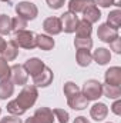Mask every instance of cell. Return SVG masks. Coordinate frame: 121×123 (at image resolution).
I'll use <instances>...</instances> for the list:
<instances>
[{"label":"cell","instance_id":"6da1fadb","mask_svg":"<svg viewBox=\"0 0 121 123\" xmlns=\"http://www.w3.org/2000/svg\"><path fill=\"white\" fill-rule=\"evenodd\" d=\"M38 97V90L34 85H24L22 92L19 93V96L16 97V102L20 105L22 109L27 110L34 106V103L37 102Z\"/></svg>","mask_w":121,"mask_h":123},{"label":"cell","instance_id":"7a4b0ae2","mask_svg":"<svg viewBox=\"0 0 121 123\" xmlns=\"http://www.w3.org/2000/svg\"><path fill=\"white\" fill-rule=\"evenodd\" d=\"M83 96L91 102V100H98L103 96V85L95 80V79H88L87 82H84L83 89H81Z\"/></svg>","mask_w":121,"mask_h":123},{"label":"cell","instance_id":"3957f363","mask_svg":"<svg viewBox=\"0 0 121 123\" xmlns=\"http://www.w3.org/2000/svg\"><path fill=\"white\" fill-rule=\"evenodd\" d=\"M19 47H23V49H27L31 50L36 47V33H33L31 30H19L14 31V39H13Z\"/></svg>","mask_w":121,"mask_h":123},{"label":"cell","instance_id":"277c9868","mask_svg":"<svg viewBox=\"0 0 121 123\" xmlns=\"http://www.w3.org/2000/svg\"><path fill=\"white\" fill-rule=\"evenodd\" d=\"M14 10H16L17 16L23 17L27 22L29 20H34L38 16V9L31 1H20V3H17L16 7H14Z\"/></svg>","mask_w":121,"mask_h":123},{"label":"cell","instance_id":"5b68a950","mask_svg":"<svg viewBox=\"0 0 121 123\" xmlns=\"http://www.w3.org/2000/svg\"><path fill=\"white\" fill-rule=\"evenodd\" d=\"M24 123H54V115L50 107H38L34 115L26 119Z\"/></svg>","mask_w":121,"mask_h":123},{"label":"cell","instance_id":"8992f818","mask_svg":"<svg viewBox=\"0 0 121 123\" xmlns=\"http://www.w3.org/2000/svg\"><path fill=\"white\" fill-rule=\"evenodd\" d=\"M10 79L14 83V86H24L27 85L29 80V74L26 72V69L23 67V64H13L10 66Z\"/></svg>","mask_w":121,"mask_h":123},{"label":"cell","instance_id":"52a82bcc","mask_svg":"<svg viewBox=\"0 0 121 123\" xmlns=\"http://www.w3.org/2000/svg\"><path fill=\"white\" fill-rule=\"evenodd\" d=\"M53 79H54L53 70L46 66L40 73H37L36 76H33V85H34L36 87H47V86L51 85Z\"/></svg>","mask_w":121,"mask_h":123},{"label":"cell","instance_id":"ba28073f","mask_svg":"<svg viewBox=\"0 0 121 123\" xmlns=\"http://www.w3.org/2000/svg\"><path fill=\"white\" fill-rule=\"evenodd\" d=\"M61 20V27H63V30L64 33H74L76 31V27H77V23H78V16L76 14V13H71V12H66V13H63L60 17Z\"/></svg>","mask_w":121,"mask_h":123},{"label":"cell","instance_id":"9c48e42d","mask_svg":"<svg viewBox=\"0 0 121 123\" xmlns=\"http://www.w3.org/2000/svg\"><path fill=\"white\" fill-rule=\"evenodd\" d=\"M97 36H98V39H100L101 42H104V43H111L114 39L120 37V36H118V30H116L114 27L108 26L107 23H103V25L98 26Z\"/></svg>","mask_w":121,"mask_h":123},{"label":"cell","instance_id":"30bf717a","mask_svg":"<svg viewBox=\"0 0 121 123\" xmlns=\"http://www.w3.org/2000/svg\"><path fill=\"white\" fill-rule=\"evenodd\" d=\"M43 29H44V31L49 36H57V34H60L61 31H63L60 17H56V16L47 17L43 22Z\"/></svg>","mask_w":121,"mask_h":123},{"label":"cell","instance_id":"8fae6325","mask_svg":"<svg viewBox=\"0 0 121 123\" xmlns=\"http://www.w3.org/2000/svg\"><path fill=\"white\" fill-rule=\"evenodd\" d=\"M23 67L26 69L27 74H30L31 77H33V76H36L37 73H40V72L46 67V64H44V62L40 60L38 57H31V59H27V60L24 62Z\"/></svg>","mask_w":121,"mask_h":123},{"label":"cell","instance_id":"7c38bea8","mask_svg":"<svg viewBox=\"0 0 121 123\" xmlns=\"http://www.w3.org/2000/svg\"><path fill=\"white\" fill-rule=\"evenodd\" d=\"M108 115V107L105 103H101V102H97L94 103L90 107V116L91 119H94L95 122H101L107 117Z\"/></svg>","mask_w":121,"mask_h":123},{"label":"cell","instance_id":"4fadbf2b","mask_svg":"<svg viewBox=\"0 0 121 123\" xmlns=\"http://www.w3.org/2000/svg\"><path fill=\"white\" fill-rule=\"evenodd\" d=\"M104 82L105 85H113V86H120L121 85V67L120 66H113L104 73Z\"/></svg>","mask_w":121,"mask_h":123},{"label":"cell","instance_id":"5bb4252c","mask_svg":"<svg viewBox=\"0 0 121 123\" xmlns=\"http://www.w3.org/2000/svg\"><path fill=\"white\" fill-rule=\"evenodd\" d=\"M67 103H68V106H70L71 109H74V110H84L86 107H88V100L83 96L81 90L77 92L76 94H73L71 97H68V99H67Z\"/></svg>","mask_w":121,"mask_h":123},{"label":"cell","instance_id":"9a60e30c","mask_svg":"<svg viewBox=\"0 0 121 123\" xmlns=\"http://www.w3.org/2000/svg\"><path fill=\"white\" fill-rule=\"evenodd\" d=\"M0 55H1V57L6 62L16 60V57L19 56V46H17V43L14 40L6 42V46H4V49H3V52Z\"/></svg>","mask_w":121,"mask_h":123},{"label":"cell","instance_id":"2e32d148","mask_svg":"<svg viewBox=\"0 0 121 123\" xmlns=\"http://www.w3.org/2000/svg\"><path fill=\"white\" fill-rule=\"evenodd\" d=\"M95 0H70L68 1V12L71 13H83L87 7L94 6Z\"/></svg>","mask_w":121,"mask_h":123},{"label":"cell","instance_id":"e0dca14e","mask_svg":"<svg viewBox=\"0 0 121 123\" xmlns=\"http://www.w3.org/2000/svg\"><path fill=\"white\" fill-rule=\"evenodd\" d=\"M91 55H93V60L97 64H100V66H105L111 60V52L108 49H105V47H98Z\"/></svg>","mask_w":121,"mask_h":123},{"label":"cell","instance_id":"ac0fdd59","mask_svg":"<svg viewBox=\"0 0 121 123\" xmlns=\"http://www.w3.org/2000/svg\"><path fill=\"white\" fill-rule=\"evenodd\" d=\"M54 46H56V42L51 36H49V34H36V47H38L44 52H49Z\"/></svg>","mask_w":121,"mask_h":123},{"label":"cell","instance_id":"d6986e66","mask_svg":"<svg viewBox=\"0 0 121 123\" xmlns=\"http://www.w3.org/2000/svg\"><path fill=\"white\" fill-rule=\"evenodd\" d=\"M14 93V83L11 79H3L0 80V100H7Z\"/></svg>","mask_w":121,"mask_h":123},{"label":"cell","instance_id":"ffe728a7","mask_svg":"<svg viewBox=\"0 0 121 123\" xmlns=\"http://www.w3.org/2000/svg\"><path fill=\"white\" fill-rule=\"evenodd\" d=\"M83 19L84 20H87L88 23L91 25H94V23H97L100 19H101V12H100V9L97 7V4H94V6H90V7H87L84 12H83Z\"/></svg>","mask_w":121,"mask_h":123},{"label":"cell","instance_id":"44dd1931","mask_svg":"<svg viewBox=\"0 0 121 123\" xmlns=\"http://www.w3.org/2000/svg\"><path fill=\"white\" fill-rule=\"evenodd\" d=\"M76 60H77V64L80 67H87V66H90V63L93 62V55H91L90 50H87V49H80L76 53Z\"/></svg>","mask_w":121,"mask_h":123},{"label":"cell","instance_id":"7402d4cb","mask_svg":"<svg viewBox=\"0 0 121 123\" xmlns=\"http://www.w3.org/2000/svg\"><path fill=\"white\" fill-rule=\"evenodd\" d=\"M91 33H93V25L88 23L87 20H84V19L78 20L77 27H76V36H80V37H91Z\"/></svg>","mask_w":121,"mask_h":123},{"label":"cell","instance_id":"603a6c76","mask_svg":"<svg viewBox=\"0 0 121 123\" xmlns=\"http://www.w3.org/2000/svg\"><path fill=\"white\" fill-rule=\"evenodd\" d=\"M107 25L111 26V27H114L116 30L120 29V26H121V10L120 9H116V10H113V12L108 13V16H107Z\"/></svg>","mask_w":121,"mask_h":123},{"label":"cell","instance_id":"cb8c5ba5","mask_svg":"<svg viewBox=\"0 0 121 123\" xmlns=\"http://www.w3.org/2000/svg\"><path fill=\"white\" fill-rule=\"evenodd\" d=\"M103 94L108 99H120L121 97V87L113 86V85H103Z\"/></svg>","mask_w":121,"mask_h":123},{"label":"cell","instance_id":"d4e9b609","mask_svg":"<svg viewBox=\"0 0 121 123\" xmlns=\"http://www.w3.org/2000/svg\"><path fill=\"white\" fill-rule=\"evenodd\" d=\"M11 31V19L7 14H0V36H7Z\"/></svg>","mask_w":121,"mask_h":123},{"label":"cell","instance_id":"484cf974","mask_svg":"<svg viewBox=\"0 0 121 123\" xmlns=\"http://www.w3.org/2000/svg\"><path fill=\"white\" fill-rule=\"evenodd\" d=\"M74 47L77 50H80V49L90 50L91 47H93V39L91 37H80V36H76V39H74Z\"/></svg>","mask_w":121,"mask_h":123},{"label":"cell","instance_id":"4316f807","mask_svg":"<svg viewBox=\"0 0 121 123\" xmlns=\"http://www.w3.org/2000/svg\"><path fill=\"white\" fill-rule=\"evenodd\" d=\"M7 112H9L10 115H13V116H22V115L26 113V110L20 107V105L16 102V99L7 103Z\"/></svg>","mask_w":121,"mask_h":123},{"label":"cell","instance_id":"83f0119b","mask_svg":"<svg viewBox=\"0 0 121 123\" xmlns=\"http://www.w3.org/2000/svg\"><path fill=\"white\" fill-rule=\"evenodd\" d=\"M27 27V20H24L20 16H16L11 19V31H19V30H24Z\"/></svg>","mask_w":121,"mask_h":123},{"label":"cell","instance_id":"f1b7e54d","mask_svg":"<svg viewBox=\"0 0 121 123\" xmlns=\"http://www.w3.org/2000/svg\"><path fill=\"white\" fill-rule=\"evenodd\" d=\"M63 90H64V94H66V97L68 99V97H71L73 94H76L77 92H80V87L74 83V82H66L64 83V87H63Z\"/></svg>","mask_w":121,"mask_h":123},{"label":"cell","instance_id":"f546056e","mask_svg":"<svg viewBox=\"0 0 121 123\" xmlns=\"http://www.w3.org/2000/svg\"><path fill=\"white\" fill-rule=\"evenodd\" d=\"M53 115H54V119L59 120V123H68L70 116H68V113L64 109H60V107L53 109Z\"/></svg>","mask_w":121,"mask_h":123},{"label":"cell","instance_id":"4dcf8cb0","mask_svg":"<svg viewBox=\"0 0 121 123\" xmlns=\"http://www.w3.org/2000/svg\"><path fill=\"white\" fill-rule=\"evenodd\" d=\"M10 77V66L9 62H6L3 57H0V80Z\"/></svg>","mask_w":121,"mask_h":123},{"label":"cell","instance_id":"1f68e13d","mask_svg":"<svg viewBox=\"0 0 121 123\" xmlns=\"http://www.w3.org/2000/svg\"><path fill=\"white\" fill-rule=\"evenodd\" d=\"M46 3H47V6H49L50 9L59 10V9H61V7L64 6L66 0H46Z\"/></svg>","mask_w":121,"mask_h":123},{"label":"cell","instance_id":"d6a6232c","mask_svg":"<svg viewBox=\"0 0 121 123\" xmlns=\"http://www.w3.org/2000/svg\"><path fill=\"white\" fill-rule=\"evenodd\" d=\"M110 44V47H111V50H114L117 55H120L121 53V39L120 37H117V39H114L111 43H108Z\"/></svg>","mask_w":121,"mask_h":123},{"label":"cell","instance_id":"836d02e7","mask_svg":"<svg viewBox=\"0 0 121 123\" xmlns=\"http://www.w3.org/2000/svg\"><path fill=\"white\" fill-rule=\"evenodd\" d=\"M19 117H20V116H13V115L4 116L3 119H0V123H23L22 119H19Z\"/></svg>","mask_w":121,"mask_h":123},{"label":"cell","instance_id":"e575fe53","mask_svg":"<svg viewBox=\"0 0 121 123\" xmlns=\"http://www.w3.org/2000/svg\"><path fill=\"white\" fill-rule=\"evenodd\" d=\"M111 112H113L114 115H117V116L121 115V100L120 99H116V102H114L113 106H111Z\"/></svg>","mask_w":121,"mask_h":123},{"label":"cell","instance_id":"d590c367","mask_svg":"<svg viewBox=\"0 0 121 123\" xmlns=\"http://www.w3.org/2000/svg\"><path fill=\"white\" fill-rule=\"evenodd\" d=\"M95 4H98L100 7H110L114 4V0H95Z\"/></svg>","mask_w":121,"mask_h":123},{"label":"cell","instance_id":"8d00e7d4","mask_svg":"<svg viewBox=\"0 0 121 123\" xmlns=\"http://www.w3.org/2000/svg\"><path fill=\"white\" fill-rule=\"evenodd\" d=\"M73 123H90V120H88L87 117H84V116H78V117L74 119Z\"/></svg>","mask_w":121,"mask_h":123},{"label":"cell","instance_id":"74e56055","mask_svg":"<svg viewBox=\"0 0 121 123\" xmlns=\"http://www.w3.org/2000/svg\"><path fill=\"white\" fill-rule=\"evenodd\" d=\"M4 46H6V40L3 39V36H0V53L3 52V49H4Z\"/></svg>","mask_w":121,"mask_h":123},{"label":"cell","instance_id":"f35d334b","mask_svg":"<svg viewBox=\"0 0 121 123\" xmlns=\"http://www.w3.org/2000/svg\"><path fill=\"white\" fill-rule=\"evenodd\" d=\"M113 6H117V7H120V6H121V1H120V0H114V4H113Z\"/></svg>","mask_w":121,"mask_h":123},{"label":"cell","instance_id":"ab89813d","mask_svg":"<svg viewBox=\"0 0 121 123\" xmlns=\"http://www.w3.org/2000/svg\"><path fill=\"white\" fill-rule=\"evenodd\" d=\"M0 1H7V3H9V1H10V0H0Z\"/></svg>","mask_w":121,"mask_h":123},{"label":"cell","instance_id":"60d3db41","mask_svg":"<svg viewBox=\"0 0 121 123\" xmlns=\"http://www.w3.org/2000/svg\"><path fill=\"white\" fill-rule=\"evenodd\" d=\"M0 113H1V107H0Z\"/></svg>","mask_w":121,"mask_h":123},{"label":"cell","instance_id":"b9f144b4","mask_svg":"<svg viewBox=\"0 0 121 123\" xmlns=\"http://www.w3.org/2000/svg\"><path fill=\"white\" fill-rule=\"evenodd\" d=\"M107 123H113V122H107Z\"/></svg>","mask_w":121,"mask_h":123}]
</instances>
